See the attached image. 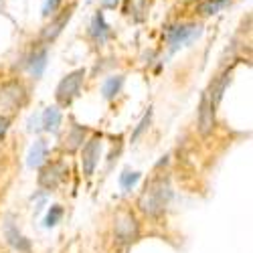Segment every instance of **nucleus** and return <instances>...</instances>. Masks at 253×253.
<instances>
[{
    "instance_id": "9b49d317",
    "label": "nucleus",
    "mask_w": 253,
    "mask_h": 253,
    "mask_svg": "<svg viewBox=\"0 0 253 253\" xmlns=\"http://www.w3.org/2000/svg\"><path fill=\"white\" fill-rule=\"evenodd\" d=\"M41 120H43V128H45L47 132L55 134V132L59 130V126H61L63 116H61V112H59L57 105H51V108H47V110L43 112V116H41Z\"/></svg>"
},
{
    "instance_id": "aec40b11",
    "label": "nucleus",
    "mask_w": 253,
    "mask_h": 253,
    "mask_svg": "<svg viewBox=\"0 0 253 253\" xmlns=\"http://www.w3.org/2000/svg\"><path fill=\"white\" fill-rule=\"evenodd\" d=\"M227 4H229V0H207L205 4H201V12L203 14H215Z\"/></svg>"
},
{
    "instance_id": "f257e3e1",
    "label": "nucleus",
    "mask_w": 253,
    "mask_h": 253,
    "mask_svg": "<svg viewBox=\"0 0 253 253\" xmlns=\"http://www.w3.org/2000/svg\"><path fill=\"white\" fill-rule=\"evenodd\" d=\"M172 199V186L170 180L164 176H156L152 178L148 184H146L144 193L138 199V207L144 211L148 217H160L164 215V211Z\"/></svg>"
},
{
    "instance_id": "7ed1b4c3",
    "label": "nucleus",
    "mask_w": 253,
    "mask_h": 253,
    "mask_svg": "<svg viewBox=\"0 0 253 253\" xmlns=\"http://www.w3.org/2000/svg\"><path fill=\"white\" fill-rule=\"evenodd\" d=\"M83 79H85V71L83 69H77L73 73H69L67 77H63L57 85V91H55V97L61 105H67L71 103L79 91H81V85H83Z\"/></svg>"
},
{
    "instance_id": "ddd939ff",
    "label": "nucleus",
    "mask_w": 253,
    "mask_h": 253,
    "mask_svg": "<svg viewBox=\"0 0 253 253\" xmlns=\"http://www.w3.org/2000/svg\"><path fill=\"white\" fill-rule=\"evenodd\" d=\"M122 85H124V77H122V75L108 77V79L103 81V85H101V95H103V99H114V97L122 91Z\"/></svg>"
},
{
    "instance_id": "0eeeda50",
    "label": "nucleus",
    "mask_w": 253,
    "mask_h": 253,
    "mask_svg": "<svg viewBox=\"0 0 253 253\" xmlns=\"http://www.w3.org/2000/svg\"><path fill=\"white\" fill-rule=\"evenodd\" d=\"M215 108L209 93H203L201 97V105H199V130L203 136H209L215 128Z\"/></svg>"
},
{
    "instance_id": "39448f33",
    "label": "nucleus",
    "mask_w": 253,
    "mask_h": 253,
    "mask_svg": "<svg viewBox=\"0 0 253 253\" xmlns=\"http://www.w3.org/2000/svg\"><path fill=\"white\" fill-rule=\"evenodd\" d=\"M201 37V27H195V25H180V27H174L168 31L166 39H168V45H170V51H176L178 47L182 45H188L193 41Z\"/></svg>"
},
{
    "instance_id": "6e6552de",
    "label": "nucleus",
    "mask_w": 253,
    "mask_h": 253,
    "mask_svg": "<svg viewBox=\"0 0 253 253\" xmlns=\"http://www.w3.org/2000/svg\"><path fill=\"white\" fill-rule=\"evenodd\" d=\"M4 237H6V243L12 249H16L18 253H31V241L18 231L12 217H8L6 223H4Z\"/></svg>"
},
{
    "instance_id": "9d476101",
    "label": "nucleus",
    "mask_w": 253,
    "mask_h": 253,
    "mask_svg": "<svg viewBox=\"0 0 253 253\" xmlns=\"http://www.w3.org/2000/svg\"><path fill=\"white\" fill-rule=\"evenodd\" d=\"M47 152H49L47 142L45 140H37L31 146L29 154H27V166L29 168H41L45 164V160H47Z\"/></svg>"
},
{
    "instance_id": "b1692460",
    "label": "nucleus",
    "mask_w": 253,
    "mask_h": 253,
    "mask_svg": "<svg viewBox=\"0 0 253 253\" xmlns=\"http://www.w3.org/2000/svg\"><path fill=\"white\" fill-rule=\"evenodd\" d=\"M101 4L105 8H116L118 6V0H101Z\"/></svg>"
},
{
    "instance_id": "1a4fd4ad",
    "label": "nucleus",
    "mask_w": 253,
    "mask_h": 253,
    "mask_svg": "<svg viewBox=\"0 0 253 253\" xmlns=\"http://www.w3.org/2000/svg\"><path fill=\"white\" fill-rule=\"evenodd\" d=\"M71 14H73V6L65 8V10H63L57 18H53L51 23L45 27V31H43V39H45V41H53L55 37H59V35H61V31L65 29V25L69 23Z\"/></svg>"
},
{
    "instance_id": "20e7f679",
    "label": "nucleus",
    "mask_w": 253,
    "mask_h": 253,
    "mask_svg": "<svg viewBox=\"0 0 253 253\" xmlns=\"http://www.w3.org/2000/svg\"><path fill=\"white\" fill-rule=\"evenodd\" d=\"M101 148H103V142L101 136H93L81 150V168H83V174L87 178H91L95 174V168L99 164L101 158Z\"/></svg>"
},
{
    "instance_id": "4be33fe9",
    "label": "nucleus",
    "mask_w": 253,
    "mask_h": 253,
    "mask_svg": "<svg viewBox=\"0 0 253 253\" xmlns=\"http://www.w3.org/2000/svg\"><path fill=\"white\" fill-rule=\"evenodd\" d=\"M8 128H10V118L0 116V138H4V134L8 132Z\"/></svg>"
},
{
    "instance_id": "a211bd4d",
    "label": "nucleus",
    "mask_w": 253,
    "mask_h": 253,
    "mask_svg": "<svg viewBox=\"0 0 253 253\" xmlns=\"http://www.w3.org/2000/svg\"><path fill=\"white\" fill-rule=\"evenodd\" d=\"M231 83V73H225L221 79H219V83L215 85V89H213V93H209L211 95V99H213V103L217 105L219 101H221V97H223V93H225V89H227V85Z\"/></svg>"
},
{
    "instance_id": "2eb2a0df",
    "label": "nucleus",
    "mask_w": 253,
    "mask_h": 253,
    "mask_svg": "<svg viewBox=\"0 0 253 253\" xmlns=\"http://www.w3.org/2000/svg\"><path fill=\"white\" fill-rule=\"evenodd\" d=\"M45 67H47V49H41V51H37V53L31 57L29 69H31V73H33L35 77H41V75L45 73Z\"/></svg>"
},
{
    "instance_id": "4468645a",
    "label": "nucleus",
    "mask_w": 253,
    "mask_h": 253,
    "mask_svg": "<svg viewBox=\"0 0 253 253\" xmlns=\"http://www.w3.org/2000/svg\"><path fill=\"white\" fill-rule=\"evenodd\" d=\"M83 138H85V128H83V126L73 124L71 130H69V134H67V140H65V148H67L69 152L77 150L79 146L83 144Z\"/></svg>"
},
{
    "instance_id": "f03ea898",
    "label": "nucleus",
    "mask_w": 253,
    "mask_h": 253,
    "mask_svg": "<svg viewBox=\"0 0 253 253\" xmlns=\"http://www.w3.org/2000/svg\"><path fill=\"white\" fill-rule=\"evenodd\" d=\"M114 237H116V243L122 245V247L132 245L140 237L138 219L130 213V211H120V213L116 215V221H114Z\"/></svg>"
},
{
    "instance_id": "f8f14e48",
    "label": "nucleus",
    "mask_w": 253,
    "mask_h": 253,
    "mask_svg": "<svg viewBox=\"0 0 253 253\" xmlns=\"http://www.w3.org/2000/svg\"><path fill=\"white\" fill-rule=\"evenodd\" d=\"M91 35L95 37V41L101 45V43H105L108 41V37H110V27H108V23H105V18H103V14L101 12H97L95 16H93V23H91Z\"/></svg>"
},
{
    "instance_id": "5701e85b",
    "label": "nucleus",
    "mask_w": 253,
    "mask_h": 253,
    "mask_svg": "<svg viewBox=\"0 0 253 253\" xmlns=\"http://www.w3.org/2000/svg\"><path fill=\"white\" fill-rule=\"evenodd\" d=\"M57 2H59V0H45V4H43V14L49 16V14L57 8Z\"/></svg>"
},
{
    "instance_id": "f3484780",
    "label": "nucleus",
    "mask_w": 253,
    "mask_h": 253,
    "mask_svg": "<svg viewBox=\"0 0 253 253\" xmlns=\"http://www.w3.org/2000/svg\"><path fill=\"white\" fill-rule=\"evenodd\" d=\"M142 178V172H136V170H124L120 174V184L124 191H132V188L138 184V180Z\"/></svg>"
},
{
    "instance_id": "412c9836",
    "label": "nucleus",
    "mask_w": 253,
    "mask_h": 253,
    "mask_svg": "<svg viewBox=\"0 0 253 253\" xmlns=\"http://www.w3.org/2000/svg\"><path fill=\"white\" fill-rule=\"evenodd\" d=\"M150 122H152V110H148L146 112V116L140 120V124L136 126V130H134V134H132V142H136L146 130H148V126H150Z\"/></svg>"
},
{
    "instance_id": "dca6fc26",
    "label": "nucleus",
    "mask_w": 253,
    "mask_h": 253,
    "mask_svg": "<svg viewBox=\"0 0 253 253\" xmlns=\"http://www.w3.org/2000/svg\"><path fill=\"white\" fill-rule=\"evenodd\" d=\"M20 97H23V87L16 85V83H8V85H4L2 89H0V101L6 103L8 99H12L10 103L16 105L20 101Z\"/></svg>"
},
{
    "instance_id": "423d86ee",
    "label": "nucleus",
    "mask_w": 253,
    "mask_h": 253,
    "mask_svg": "<svg viewBox=\"0 0 253 253\" xmlns=\"http://www.w3.org/2000/svg\"><path fill=\"white\" fill-rule=\"evenodd\" d=\"M67 174V164L65 162H53L49 166H45L39 174V184L47 188V191H53L61 184V180Z\"/></svg>"
},
{
    "instance_id": "6ab92c4d",
    "label": "nucleus",
    "mask_w": 253,
    "mask_h": 253,
    "mask_svg": "<svg viewBox=\"0 0 253 253\" xmlns=\"http://www.w3.org/2000/svg\"><path fill=\"white\" fill-rule=\"evenodd\" d=\"M61 219H63V207H61V205H53V207L49 209L47 217H45V227L51 229V227H55Z\"/></svg>"
}]
</instances>
